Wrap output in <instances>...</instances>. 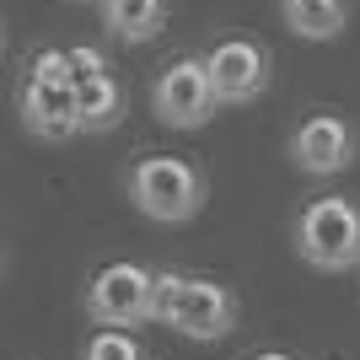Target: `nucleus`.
I'll return each mask as SVG.
<instances>
[{"label": "nucleus", "mask_w": 360, "mask_h": 360, "mask_svg": "<svg viewBox=\"0 0 360 360\" xmlns=\"http://www.w3.org/2000/svg\"><path fill=\"white\" fill-rule=\"evenodd\" d=\"M156 323H167L183 339H199V345H215L237 328V296L221 285V280H205V274H156Z\"/></svg>", "instance_id": "nucleus-1"}, {"label": "nucleus", "mask_w": 360, "mask_h": 360, "mask_svg": "<svg viewBox=\"0 0 360 360\" xmlns=\"http://www.w3.org/2000/svg\"><path fill=\"white\" fill-rule=\"evenodd\" d=\"M129 199L156 226H183L205 210V172L183 156H140L129 167Z\"/></svg>", "instance_id": "nucleus-2"}, {"label": "nucleus", "mask_w": 360, "mask_h": 360, "mask_svg": "<svg viewBox=\"0 0 360 360\" xmlns=\"http://www.w3.org/2000/svg\"><path fill=\"white\" fill-rule=\"evenodd\" d=\"M296 253L323 274L360 269V205L349 194H323L296 215Z\"/></svg>", "instance_id": "nucleus-3"}, {"label": "nucleus", "mask_w": 360, "mask_h": 360, "mask_svg": "<svg viewBox=\"0 0 360 360\" xmlns=\"http://www.w3.org/2000/svg\"><path fill=\"white\" fill-rule=\"evenodd\" d=\"M86 312L97 328H140L156 317V274L146 264H108L86 285Z\"/></svg>", "instance_id": "nucleus-4"}, {"label": "nucleus", "mask_w": 360, "mask_h": 360, "mask_svg": "<svg viewBox=\"0 0 360 360\" xmlns=\"http://www.w3.org/2000/svg\"><path fill=\"white\" fill-rule=\"evenodd\" d=\"M215 108H221V97H215V81H210V65L205 60L183 54V60L162 65L156 86H150V113L167 129H205L215 119Z\"/></svg>", "instance_id": "nucleus-5"}, {"label": "nucleus", "mask_w": 360, "mask_h": 360, "mask_svg": "<svg viewBox=\"0 0 360 360\" xmlns=\"http://www.w3.org/2000/svg\"><path fill=\"white\" fill-rule=\"evenodd\" d=\"M205 65H210V81H215L221 108L258 103V97L269 91V75H274L264 44H253V38H221V44L205 54Z\"/></svg>", "instance_id": "nucleus-6"}, {"label": "nucleus", "mask_w": 360, "mask_h": 360, "mask_svg": "<svg viewBox=\"0 0 360 360\" xmlns=\"http://www.w3.org/2000/svg\"><path fill=\"white\" fill-rule=\"evenodd\" d=\"M290 162L307 178H339L355 167V129L339 113H312L290 129Z\"/></svg>", "instance_id": "nucleus-7"}, {"label": "nucleus", "mask_w": 360, "mask_h": 360, "mask_svg": "<svg viewBox=\"0 0 360 360\" xmlns=\"http://www.w3.org/2000/svg\"><path fill=\"white\" fill-rule=\"evenodd\" d=\"M16 108H22V124H27L38 140H70V135H81V119H75V86L27 75L22 91H16Z\"/></svg>", "instance_id": "nucleus-8"}, {"label": "nucleus", "mask_w": 360, "mask_h": 360, "mask_svg": "<svg viewBox=\"0 0 360 360\" xmlns=\"http://www.w3.org/2000/svg\"><path fill=\"white\" fill-rule=\"evenodd\" d=\"M75 119H81V135H108V129H119L124 119V86L119 75H91L75 86Z\"/></svg>", "instance_id": "nucleus-9"}, {"label": "nucleus", "mask_w": 360, "mask_h": 360, "mask_svg": "<svg viewBox=\"0 0 360 360\" xmlns=\"http://www.w3.org/2000/svg\"><path fill=\"white\" fill-rule=\"evenodd\" d=\"M280 22L307 44H333L349 22V0H280Z\"/></svg>", "instance_id": "nucleus-10"}, {"label": "nucleus", "mask_w": 360, "mask_h": 360, "mask_svg": "<svg viewBox=\"0 0 360 360\" xmlns=\"http://www.w3.org/2000/svg\"><path fill=\"white\" fill-rule=\"evenodd\" d=\"M103 27L124 44H146L167 27V0H103Z\"/></svg>", "instance_id": "nucleus-11"}, {"label": "nucleus", "mask_w": 360, "mask_h": 360, "mask_svg": "<svg viewBox=\"0 0 360 360\" xmlns=\"http://www.w3.org/2000/svg\"><path fill=\"white\" fill-rule=\"evenodd\" d=\"M81 360H146V349H140V339L129 328H103V333H91Z\"/></svg>", "instance_id": "nucleus-12"}, {"label": "nucleus", "mask_w": 360, "mask_h": 360, "mask_svg": "<svg viewBox=\"0 0 360 360\" xmlns=\"http://www.w3.org/2000/svg\"><path fill=\"white\" fill-rule=\"evenodd\" d=\"M38 81H60V86H75V65H70V49H44L38 60H32V70Z\"/></svg>", "instance_id": "nucleus-13"}, {"label": "nucleus", "mask_w": 360, "mask_h": 360, "mask_svg": "<svg viewBox=\"0 0 360 360\" xmlns=\"http://www.w3.org/2000/svg\"><path fill=\"white\" fill-rule=\"evenodd\" d=\"M70 65H75V86H81V81H91V75H103V70H108V60L97 54V49H86V44H75V49H70Z\"/></svg>", "instance_id": "nucleus-14"}, {"label": "nucleus", "mask_w": 360, "mask_h": 360, "mask_svg": "<svg viewBox=\"0 0 360 360\" xmlns=\"http://www.w3.org/2000/svg\"><path fill=\"white\" fill-rule=\"evenodd\" d=\"M253 360H296V355H285V349H264V355H253Z\"/></svg>", "instance_id": "nucleus-15"}, {"label": "nucleus", "mask_w": 360, "mask_h": 360, "mask_svg": "<svg viewBox=\"0 0 360 360\" xmlns=\"http://www.w3.org/2000/svg\"><path fill=\"white\" fill-rule=\"evenodd\" d=\"M0 49H6V38H0Z\"/></svg>", "instance_id": "nucleus-16"}]
</instances>
